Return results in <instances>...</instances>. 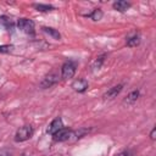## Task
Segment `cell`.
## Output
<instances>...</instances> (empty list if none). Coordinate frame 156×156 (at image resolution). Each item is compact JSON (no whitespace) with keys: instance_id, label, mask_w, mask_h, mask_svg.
I'll list each match as a JSON object with an SVG mask.
<instances>
[{"instance_id":"obj_12","label":"cell","mask_w":156,"mask_h":156,"mask_svg":"<svg viewBox=\"0 0 156 156\" xmlns=\"http://www.w3.org/2000/svg\"><path fill=\"white\" fill-rule=\"evenodd\" d=\"M85 16L89 17V18H91L93 21H99V20L102 17V11H101L100 9H95V10H93V12L87 13Z\"/></svg>"},{"instance_id":"obj_6","label":"cell","mask_w":156,"mask_h":156,"mask_svg":"<svg viewBox=\"0 0 156 156\" xmlns=\"http://www.w3.org/2000/svg\"><path fill=\"white\" fill-rule=\"evenodd\" d=\"M61 128H63V122H62V119H61L60 117H57V118H55V119L49 124L46 132L52 135V134H55L57 130H60Z\"/></svg>"},{"instance_id":"obj_15","label":"cell","mask_w":156,"mask_h":156,"mask_svg":"<svg viewBox=\"0 0 156 156\" xmlns=\"http://www.w3.org/2000/svg\"><path fill=\"white\" fill-rule=\"evenodd\" d=\"M139 90H133L132 93H129V95L127 96V99L124 100L126 102H128V104H133V102H135L136 101V99L139 98Z\"/></svg>"},{"instance_id":"obj_7","label":"cell","mask_w":156,"mask_h":156,"mask_svg":"<svg viewBox=\"0 0 156 156\" xmlns=\"http://www.w3.org/2000/svg\"><path fill=\"white\" fill-rule=\"evenodd\" d=\"M72 88L78 93H84L88 89V82L85 79H76L72 83Z\"/></svg>"},{"instance_id":"obj_1","label":"cell","mask_w":156,"mask_h":156,"mask_svg":"<svg viewBox=\"0 0 156 156\" xmlns=\"http://www.w3.org/2000/svg\"><path fill=\"white\" fill-rule=\"evenodd\" d=\"M33 133H34V130H33L32 126H23L20 129H17V132L15 134V141H17V143L26 141L32 138Z\"/></svg>"},{"instance_id":"obj_3","label":"cell","mask_w":156,"mask_h":156,"mask_svg":"<svg viewBox=\"0 0 156 156\" xmlns=\"http://www.w3.org/2000/svg\"><path fill=\"white\" fill-rule=\"evenodd\" d=\"M76 73V63L73 61H67L61 67V77L63 79L72 78Z\"/></svg>"},{"instance_id":"obj_10","label":"cell","mask_w":156,"mask_h":156,"mask_svg":"<svg viewBox=\"0 0 156 156\" xmlns=\"http://www.w3.org/2000/svg\"><path fill=\"white\" fill-rule=\"evenodd\" d=\"M139 43H140V37L136 33L127 38V46H129V48L136 46V45H139Z\"/></svg>"},{"instance_id":"obj_8","label":"cell","mask_w":156,"mask_h":156,"mask_svg":"<svg viewBox=\"0 0 156 156\" xmlns=\"http://www.w3.org/2000/svg\"><path fill=\"white\" fill-rule=\"evenodd\" d=\"M122 88H123V84H118V85H115V87L110 88V89L104 94V99H113V98H116V96L121 93Z\"/></svg>"},{"instance_id":"obj_20","label":"cell","mask_w":156,"mask_h":156,"mask_svg":"<svg viewBox=\"0 0 156 156\" xmlns=\"http://www.w3.org/2000/svg\"><path fill=\"white\" fill-rule=\"evenodd\" d=\"M155 132H156V129L155 128H152V130H151V133H150V138L154 140L155 139Z\"/></svg>"},{"instance_id":"obj_11","label":"cell","mask_w":156,"mask_h":156,"mask_svg":"<svg viewBox=\"0 0 156 156\" xmlns=\"http://www.w3.org/2000/svg\"><path fill=\"white\" fill-rule=\"evenodd\" d=\"M0 27H2L5 29H10L13 27V21L6 16H1L0 17Z\"/></svg>"},{"instance_id":"obj_9","label":"cell","mask_w":156,"mask_h":156,"mask_svg":"<svg viewBox=\"0 0 156 156\" xmlns=\"http://www.w3.org/2000/svg\"><path fill=\"white\" fill-rule=\"evenodd\" d=\"M112 6H113L115 10H117L119 12H124V11H127L130 7V4L124 1V0H118V1H115Z\"/></svg>"},{"instance_id":"obj_17","label":"cell","mask_w":156,"mask_h":156,"mask_svg":"<svg viewBox=\"0 0 156 156\" xmlns=\"http://www.w3.org/2000/svg\"><path fill=\"white\" fill-rule=\"evenodd\" d=\"M12 49V45H0V52H10Z\"/></svg>"},{"instance_id":"obj_5","label":"cell","mask_w":156,"mask_h":156,"mask_svg":"<svg viewBox=\"0 0 156 156\" xmlns=\"http://www.w3.org/2000/svg\"><path fill=\"white\" fill-rule=\"evenodd\" d=\"M57 80H58V76H57L56 73H49V74H48V76H45V77H44V79L41 80L40 87H41L43 89L50 88V87H52Z\"/></svg>"},{"instance_id":"obj_2","label":"cell","mask_w":156,"mask_h":156,"mask_svg":"<svg viewBox=\"0 0 156 156\" xmlns=\"http://www.w3.org/2000/svg\"><path fill=\"white\" fill-rule=\"evenodd\" d=\"M17 27L24 32L26 34H34V22L32 20H28V18H20L18 22H17Z\"/></svg>"},{"instance_id":"obj_4","label":"cell","mask_w":156,"mask_h":156,"mask_svg":"<svg viewBox=\"0 0 156 156\" xmlns=\"http://www.w3.org/2000/svg\"><path fill=\"white\" fill-rule=\"evenodd\" d=\"M72 130L67 129V128H61L60 130H57L55 134H52V138L55 141H66L72 136Z\"/></svg>"},{"instance_id":"obj_13","label":"cell","mask_w":156,"mask_h":156,"mask_svg":"<svg viewBox=\"0 0 156 156\" xmlns=\"http://www.w3.org/2000/svg\"><path fill=\"white\" fill-rule=\"evenodd\" d=\"M33 7L37 9V11H40V12H48V11L54 10V7L51 5H46V4H34Z\"/></svg>"},{"instance_id":"obj_18","label":"cell","mask_w":156,"mask_h":156,"mask_svg":"<svg viewBox=\"0 0 156 156\" xmlns=\"http://www.w3.org/2000/svg\"><path fill=\"white\" fill-rule=\"evenodd\" d=\"M0 156H12V151L9 149H0Z\"/></svg>"},{"instance_id":"obj_21","label":"cell","mask_w":156,"mask_h":156,"mask_svg":"<svg viewBox=\"0 0 156 156\" xmlns=\"http://www.w3.org/2000/svg\"><path fill=\"white\" fill-rule=\"evenodd\" d=\"M21 156H29V155H26V154H23V155H21Z\"/></svg>"},{"instance_id":"obj_16","label":"cell","mask_w":156,"mask_h":156,"mask_svg":"<svg viewBox=\"0 0 156 156\" xmlns=\"http://www.w3.org/2000/svg\"><path fill=\"white\" fill-rule=\"evenodd\" d=\"M105 56H106V55H101V56L98 57V60H96L95 63H94V68H100V67H101V63L104 62V60H105L104 57H105Z\"/></svg>"},{"instance_id":"obj_19","label":"cell","mask_w":156,"mask_h":156,"mask_svg":"<svg viewBox=\"0 0 156 156\" xmlns=\"http://www.w3.org/2000/svg\"><path fill=\"white\" fill-rule=\"evenodd\" d=\"M116 156H130V151H128V150H126V151H122V152H119V154H117Z\"/></svg>"},{"instance_id":"obj_14","label":"cell","mask_w":156,"mask_h":156,"mask_svg":"<svg viewBox=\"0 0 156 156\" xmlns=\"http://www.w3.org/2000/svg\"><path fill=\"white\" fill-rule=\"evenodd\" d=\"M43 30H44L45 33H48L49 35H51L54 39H57V40H58V39L61 38V34H60V33H58L56 29H54V28H50V27H44V28H43Z\"/></svg>"}]
</instances>
